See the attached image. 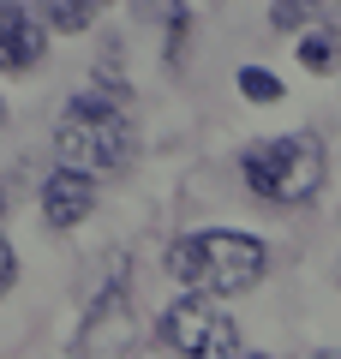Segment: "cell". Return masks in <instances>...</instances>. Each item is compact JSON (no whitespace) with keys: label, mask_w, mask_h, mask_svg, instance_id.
I'll use <instances>...</instances> for the list:
<instances>
[{"label":"cell","mask_w":341,"mask_h":359,"mask_svg":"<svg viewBox=\"0 0 341 359\" xmlns=\"http://www.w3.org/2000/svg\"><path fill=\"white\" fill-rule=\"evenodd\" d=\"M13 276H18V264H13V245L0 240V294H6V287H13Z\"/></svg>","instance_id":"12"},{"label":"cell","mask_w":341,"mask_h":359,"mask_svg":"<svg viewBox=\"0 0 341 359\" xmlns=\"http://www.w3.org/2000/svg\"><path fill=\"white\" fill-rule=\"evenodd\" d=\"M54 156L60 168H78V174H120L138 156V126H132L126 102L102 96V90L72 96L54 126Z\"/></svg>","instance_id":"1"},{"label":"cell","mask_w":341,"mask_h":359,"mask_svg":"<svg viewBox=\"0 0 341 359\" xmlns=\"http://www.w3.org/2000/svg\"><path fill=\"white\" fill-rule=\"evenodd\" d=\"M132 335H138V318H132V299L126 282H114L96 294L84 318V335H78V359H126L132 353Z\"/></svg>","instance_id":"5"},{"label":"cell","mask_w":341,"mask_h":359,"mask_svg":"<svg viewBox=\"0 0 341 359\" xmlns=\"http://www.w3.org/2000/svg\"><path fill=\"white\" fill-rule=\"evenodd\" d=\"M42 48H48V36H42V25L30 18V6L0 0V72H30V66L42 60Z\"/></svg>","instance_id":"6"},{"label":"cell","mask_w":341,"mask_h":359,"mask_svg":"<svg viewBox=\"0 0 341 359\" xmlns=\"http://www.w3.org/2000/svg\"><path fill=\"white\" fill-rule=\"evenodd\" d=\"M102 6H108V0H42V18H48L54 30H66V36H78V30L96 25Z\"/></svg>","instance_id":"9"},{"label":"cell","mask_w":341,"mask_h":359,"mask_svg":"<svg viewBox=\"0 0 341 359\" xmlns=\"http://www.w3.org/2000/svg\"><path fill=\"white\" fill-rule=\"evenodd\" d=\"M300 60L312 66V72H323V66H329V36H305L300 42Z\"/></svg>","instance_id":"11"},{"label":"cell","mask_w":341,"mask_h":359,"mask_svg":"<svg viewBox=\"0 0 341 359\" xmlns=\"http://www.w3.org/2000/svg\"><path fill=\"white\" fill-rule=\"evenodd\" d=\"M162 341L186 359H240V323L210 294H186L162 311Z\"/></svg>","instance_id":"4"},{"label":"cell","mask_w":341,"mask_h":359,"mask_svg":"<svg viewBox=\"0 0 341 359\" xmlns=\"http://www.w3.org/2000/svg\"><path fill=\"white\" fill-rule=\"evenodd\" d=\"M317 359H341V353H317Z\"/></svg>","instance_id":"13"},{"label":"cell","mask_w":341,"mask_h":359,"mask_svg":"<svg viewBox=\"0 0 341 359\" xmlns=\"http://www.w3.org/2000/svg\"><path fill=\"white\" fill-rule=\"evenodd\" d=\"M246 168V186H252L264 204H281V210H300L323 192V138L317 132H288V138H269V144H252L240 156Z\"/></svg>","instance_id":"3"},{"label":"cell","mask_w":341,"mask_h":359,"mask_svg":"<svg viewBox=\"0 0 341 359\" xmlns=\"http://www.w3.org/2000/svg\"><path fill=\"white\" fill-rule=\"evenodd\" d=\"M341 13V0H276L269 6V25L288 36V30H312V25H329Z\"/></svg>","instance_id":"8"},{"label":"cell","mask_w":341,"mask_h":359,"mask_svg":"<svg viewBox=\"0 0 341 359\" xmlns=\"http://www.w3.org/2000/svg\"><path fill=\"white\" fill-rule=\"evenodd\" d=\"M96 204V174H78V168H54L48 186H42V216L48 228H78Z\"/></svg>","instance_id":"7"},{"label":"cell","mask_w":341,"mask_h":359,"mask_svg":"<svg viewBox=\"0 0 341 359\" xmlns=\"http://www.w3.org/2000/svg\"><path fill=\"white\" fill-rule=\"evenodd\" d=\"M264 240H252V233H234V228H198L186 233V240L168 245V276L174 282H186L192 294H246V287L264 282Z\"/></svg>","instance_id":"2"},{"label":"cell","mask_w":341,"mask_h":359,"mask_svg":"<svg viewBox=\"0 0 341 359\" xmlns=\"http://www.w3.org/2000/svg\"><path fill=\"white\" fill-rule=\"evenodd\" d=\"M240 96H246V102H276L281 78L269 72V66H240Z\"/></svg>","instance_id":"10"}]
</instances>
